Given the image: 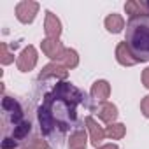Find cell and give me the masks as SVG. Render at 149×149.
I'll use <instances>...</instances> for the list:
<instances>
[{
	"mask_svg": "<svg viewBox=\"0 0 149 149\" xmlns=\"http://www.w3.org/2000/svg\"><path fill=\"white\" fill-rule=\"evenodd\" d=\"M84 93L72 83H56V86L44 97L37 112L42 133L54 135L56 130L63 133L72 128V125L77 121V105L84 104Z\"/></svg>",
	"mask_w": 149,
	"mask_h": 149,
	"instance_id": "obj_1",
	"label": "cell"
},
{
	"mask_svg": "<svg viewBox=\"0 0 149 149\" xmlns=\"http://www.w3.org/2000/svg\"><path fill=\"white\" fill-rule=\"evenodd\" d=\"M125 42L139 63L149 61V14L128 19Z\"/></svg>",
	"mask_w": 149,
	"mask_h": 149,
	"instance_id": "obj_2",
	"label": "cell"
},
{
	"mask_svg": "<svg viewBox=\"0 0 149 149\" xmlns=\"http://www.w3.org/2000/svg\"><path fill=\"white\" fill-rule=\"evenodd\" d=\"M2 111H4V126H7L9 123L13 125V133L9 137L14 139L16 142H19L21 139H25L30 133L32 125H30V121H26L23 118L21 105L14 98H11V97H4V100H2Z\"/></svg>",
	"mask_w": 149,
	"mask_h": 149,
	"instance_id": "obj_3",
	"label": "cell"
},
{
	"mask_svg": "<svg viewBox=\"0 0 149 149\" xmlns=\"http://www.w3.org/2000/svg\"><path fill=\"white\" fill-rule=\"evenodd\" d=\"M39 9H40L39 2H33V0H21V2H18L16 7H14V14H16V19L19 23L30 25V23H33L35 16L39 14Z\"/></svg>",
	"mask_w": 149,
	"mask_h": 149,
	"instance_id": "obj_4",
	"label": "cell"
},
{
	"mask_svg": "<svg viewBox=\"0 0 149 149\" xmlns=\"http://www.w3.org/2000/svg\"><path fill=\"white\" fill-rule=\"evenodd\" d=\"M37 61H39V53H37V49H35L32 44H28V46L23 47V51L18 54V58H16V67H18L19 72H30V70L35 68Z\"/></svg>",
	"mask_w": 149,
	"mask_h": 149,
	"instance_id": "obj_5",
	"label": "cell"
},
{
	"mask_svg": "<svg viewBox=\"0 0 149 149\" xmlns=\"http://www.w3.org/2000/svg\"><path fill=\"white\" fill-rule=\"evenodd\" d=\"M84 125H86V130H88V133H90V142H91V146H93L95 149L100 147V146H102V140L107 137L104 126H100L98 121H97L93 116H86V118H84Z\"/></svg>",
	"mask_w": 149,
	"mask_h": 149,
	"instance_id": "obj_6",
	"label": "cell"
},
{
	"mask_svg": "<svg viewBox=\"0 0 149 149\" xmlns=\"http://www.w3.org/2000/svg\"><path fill=\"white\" fill-rule=\"evenodd\" d=\"M51 77L65 81V79L68 77V70H67V68H65L60 61H51V63L44 65V67H42V70L39 72V81L51 79Z\"/></svg>",
	"mask_w": 149,
	"mask_h": 149,
	"instance_id": "obj_7",
	"label": "cell"
},
{
	"mask_svg": "<svg viewBox=\"0 0 149 149\" xmlns=\"http://www.w3.org/2000/svg\"><path fill=\"white\" fill-rule=\"evenodd\" d=\"M40 49H42V53H44L49 60L58 61L67 47L63 46V42H61L60 39H47V37H46V39H42V42H40Z\"/></svg>",
	"mask_w": 149,
	"mask_h": 149,
	"instance_id": "obj_8",
	"label": "cell"
},
{
	"mask_svg": "<svg viewBox=\"0 0 149 149\" xmlns=\"http://www.w3.org/2000/svg\"><path fill=\"white\" fill-rule=\"evenodd\" d=\"M44 32L47 39H60L63 28H61V21L56 14H53L51 11H46V18H44Z\"/></svg>",
	"mask_w": 149,
	"mask_h": 149,
	"instance_id": "obj_9",
	"label": "cell"
},
{
	"mask_svg": "<svg viewBox=\"0 0 149 149\" xmlns=\"http://www.w3.org/2000/svg\"><path fill=\"white\" fill-rule=\"evenodd\" d=\"M95 112H97L98 119L104 121V123H107V125L116 123V119H118V116H119L118 105L112 104V102H104V104H100V105L95 109Z\"/></svg>",
	"mask_w": 149,
	"mask_h": 149,
	"instance_id": "obj_10",
	"label": "cell"
},
{
	"mask_svg": "<svg viewBox=\"0 0 149 149\" xmlns=\"http://www.w3.org/2000/svg\"><path fill=\"white\" fill-rule=\"evenodd\" d=\"M114 54H116V61H118L119 65H123V67H133V65L139 63L137 58L132 54V51H130V47H128V44H126L125 40L118 42Z\"/></svg>",
	"mask_w": 149,
	"mask_h": 149,
	"instance_id": "obj_11",
	"label": "cell"
},
{
	"mask_svg": "<svg viewBox=\"0 0 149 149\" xmlns=\"http://www.w3.org/2000/svg\"><path fill=\"white\" fill-rule=\"evenodd\" d=\"M90 95H91L93 100H97V102H100V104L107 102V98L111 97V84H109V81H105V79L95 81V83L91 84Z\"/></svg>",
	"mask_w": 149,
	"mask_h": 149,
	"instance_id": "obj_12",
	"label": "cell"
},
{
	"mask_svg": "<svg viewBox=\"0 0 149 149\" xmlns=\"http://www.w3.org/2000/svg\"><path fill=\"white\" fill-rule=\"evenodd\" d=\"M104 25H105V30H107L109 33H121V32L126 28L125 18H123L121 14H118V13L109 14V16L105 18V21H104Z\"/></svg>",
	"mask_w": 149,
	"mask_h": 149,
	"instance_id": "obj_13",
	"label": "cell"
},
{
	"mask_svg": "<svg viewBox=\"0 0 149 149\" xmlns=\"http://www.w3.org/2000/svg\"><path fill=\"white\" fill-rule=\"evenodd\" d=\"M88 144V133L86 130H76L68 137V149H86Z\"/></svg>",
	"mask_w": 149,
	"mask_h": 149,
	"instance_id": "obj_14",
	"label": "cell"
},
{
	"mask_svg": "<svg viewBox=\"0 0 149 149\" xmlns=\"http://www.w3.org/2000/svg\"><path fill=\"white\" fill-rule=\"evenodd\" d=\"M58 61H60L67 70H72V68H76V67L79 65V53H77L76 49H72V47H67Z\"/></svg>",
	"mask_w": 149,
	"mask_h": 149,
	"instance_id": "obj_15",
	"label": "cell"
},
{
	"mask_svg": "<svg viewBox=\"0 0 149 149\" xmlns=\"http://www.w3.org/2000/svg\"><path fill=\"white\" fill-rule=\"evenodd\" d=\"M125 13L128 14L130 19H133V18H140V16H144V14H149V13L146 11L144 4L139 2V0H128V2L125 4Z\"/></svg>",
	"mask_w": 149,
	"mask_h": 149,
	"instance_id": "obj_16",
	"label": "cell"
},
{
	"mask_svg": "<svg viewBox=\"0 0 149 149\" xmlns=\"http://www.w3.org/2000/svg\"><path fill=\"white\" fill-rule=\"evenodd\" d=\"M105 135L111 140H121L126 135V125H123V123H112V125H109L105 128Z\"/></svg>",
	"mask_w": 149,
	"mask_h": 149,
	"instance_id": "obj_17",
	"label": "cell"
},
{
	"mask_svg": "<svg viewBox=\"0 0 149 149\" xmlns=\"http://www.w3.org/2000/svg\"><path fill=\"white\" fill-rule=\"evenodd\" d=\"M21 149H49V144H47L44 139L35 137V139H32V140L21 144Z\"/></svg>",
	"mask_w": 149,
	"mask_h": 149,
	"instance_id": "obj_18",
	"label": "cell"
},
{
	"mask_svg": "<svg viewBox=\"0 0 149 149\" xmlns=\"http://www.w3.org/2000/svg\"><path fill=\"white\" fill-rule=\"evenodd\" d=\"M13 61H14V53L9 51L6 42H2L0 44V63L2 65H11Z\"/></svg>",
	"mask_w": 149,
	"mask_h": 149,
	"instance_id": "obj_19",
	"label": "cell"
},
{
	"mask_svg": "<svg viewBox=\"0 0 149 149\" xmlns=\"http://www.w3.org/2000/svg\"><path fill=\"white\" fill-rule=\"evenodd\" d=\"M140 112L144 118L149 119V95H146L142 100H140Z\"/></svg>",
	"mask_w": 149,
	"mask_h": 149,
	"instance_id": "obj_20",
	"label": "cell"
},
{
	"mask_svg": "<svg viewBox=\"0 0 149 149\" xmlns=\"http://www.w3.org/2000/svg\"><path fill=\"white\" fill-rule=\"evenodd\" d=\"M142 84H144V88H147L149 90V67H146L144 70H142Z\"/></svg>",
	"mask_w": 149,
	"mask_h": 149,
	"instance_id": "obj_21",
	"label": "cell"
},
{
	"mask_svg": "<svg viewBox=\"0 0 149 149\" xmlns=\"http://www.w3.org/2000/svg\"><path fill=\"white\" fill-rule=\"evenodd\" d=\"M97 149H119V147H118V144L111 142V144H102V146H100V147H97Z\"/></svg>",
	"mask_w": 149,
	"mask_h": 149,
	"instance_id": "obj_22",
	"label": "cell"
},
{
	"mask_svg": "<svg viewBox=\"0 0 149 149\" xmlns=\"http://www.w3.org/2000/svg\"><path fill=\"white\" fill-rule=\"evenodd\" d=\"M142 4H144V7H146V11L149 13V0H142Z\"/></svg>",
	"mask_w": 149,
	"mask_h": 149,
	"instance_id": "obj_23",
	"label": "cell"
}]
</instances>
